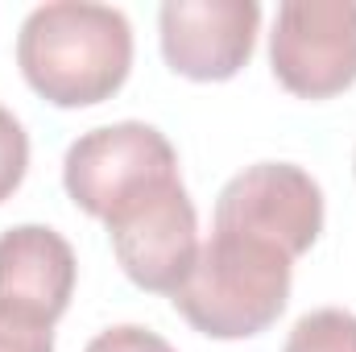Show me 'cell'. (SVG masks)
<instances>
[{
  "label": "cell",
  "instance_id": "4",
  "mask_svg": "<svg viewBox=\"0 0 356 352\" xmlns=\"http://www.w3.org/2000/svg\"><path fill=\"white\" fill-rule=\"evenodd\" d=\"M104 228L124 278L149 294H175L195 269L199 216L182 178H166L129 199L104 220Z\"/></svg>",
  "mask_w": 356,
  "mask_h": 352
},
{
  "label": "cell",
  "instance_id": "11",
  "mask_svg": "<svg viewBox=\"0 0 356 352\" xmlns=\"http://www.w3.org/2000/svg\"><path fill=\"white\" fill-rule=\"evenodd\" d=\"M83 352H175V344L141 323H116V328L99 332Z\"/></svg>",
  "mask_w": 356,
  "mask_h": 352
},
{
  "label": "cell",
  "instance_id": "10",
  "mask_svg": "<svg viewBox=\"0 0 356 352\" xmlns=\"http://www.w3.org/2000/svg\"><path fill=\"white\" fill-rule=\"evenodd\" d=\"M25 170H29V133L8 108H0V203L13 199V191L25 182Z\"/></svg>",
  "mask_w": 356,
  "mask_h": 352
},
{
  "label": "cell",
  "instance_id": "8",
  "mask_svg": "<svg viewBox=\"0 0 356 352\" xmlns=\"http://www.w3.org/2000/svg\"><path fill=\"white\" fill-rule=\"evenodd\" d=\"M79 262L67 237L46 224H17L0 232V315L25 328H46L67 315Z\"/></svg>",
  "mask_w": 356,
  "mask_h": 352
},
{
  "label": "cell",
  "instance_id": "9",
  "mask_svg": "<svg viewBox=\"0 0 356 352\" xmlns=\"http://www.w3.org/2000/svg\"><path fill=\"white\" fill-rule=\"evenodd\" d=\"M282 352H356V315L344 307L307 311L290 328Z\"/></svg>",
  "mask_w": 356,
  "mask_h": 352
},
{
  "label": "cell",
  "instance_id": "3",
  "mask_svg": "<svg viewBox=\"0 0 356 352\" xmlns=\"http://www.w3.org/2000/svg\"><path fill=\"white\" fill-rule=\"evenodd\" d=\"M178 178V154L170 137L145 120H116L71 141L63 158V186L79 211L108 220L149 186Z\"/></svg>",
  "mask_w": 356,
  "mask_h": 352
},
{
  "label": "cell",
  "instance_id": "7",
  "mask_svg": "<svg viewBox=\"0 0 356 352\" xmlns=\"http://www.w3.org/2000/svg\"><path fill=\"white\" fill-rule=\"evenodd\" d=\"M257 0H166L158 13L166 67L195 83H224L241 75L257 50Z\"/></svg>",
  "mask_w": 356,
  "mask_h": 352
},
{
  "label": "cell",
  "instance_id": "6",
  "mask_svg": "<svg viewBox=\"0 0 356 352\" xmlns=\"http://www.w3.org/2000/svg\"><path fill=\"white\" fill-rule=\"evenodd\" d=\"M216 228L269 241L294 262L323 232V186L294 162L245 166L216 199Z\"/></svg>",
  "mask_w": 356,
  "mask_h": 352
},
{
  "label": "cell",
  "instance_id": "5",
  "mask_svg": "<svg viewBox=\"0 0 356 352\" xmlns=\"http://www.w3.org/2000/svg\"><path fill=\"white\" fill-rule=\"evenodd\" d=\"M273 79L298 99H332L356 83V0H286L269 33Z\"/></svg>",
  "mask_w": 356,
  "mask_h": 352
},
{
  "label": "cell",
  "instance_id": "2",
  "mask_svg": "<svg viewBox=\"0 0 356 352\" xmlns=\"http://www.w3.org/2000/svg\"><path fill=\"white\" fill-rule=\"evenodd\" d=\"M294 262L257 237L216 228L203 245L195 269L170 294L175 311L211 340H249L277 323L290 303Z\"/></svg>",
  "mask_w": 356,
  "mask_h": 352
},
{
  "label": "cell",
  "instance_id": "12",
  "mask_svg": "<svg viewBox=\"0 0 356 352\" xmlns=\"http://www.w3.org/2000/svg\"><path fill=\"white\" fill-rule=\"evenodd\" d=\"M0 352H54V332L25 328L0 315Z\"/></svg>",
  "mask_w": 356,
  "mask_h": 352
},
{
  "label": "cell",
  "instance_id": "1",
  "mask_svg": "<svg viewBox=\"0 0 356 352\" xmlns=\"http://www.w3.org/2000/svg\"><path fill=\"white\" fill-rule=\"evenodd\" d=\"M17 67L54 108L104 104L133 71V25L112 4H38L17 33Z\"/></svg>",
  "mask_w": 356,
  "mask_h": 352
}]
</instances>
